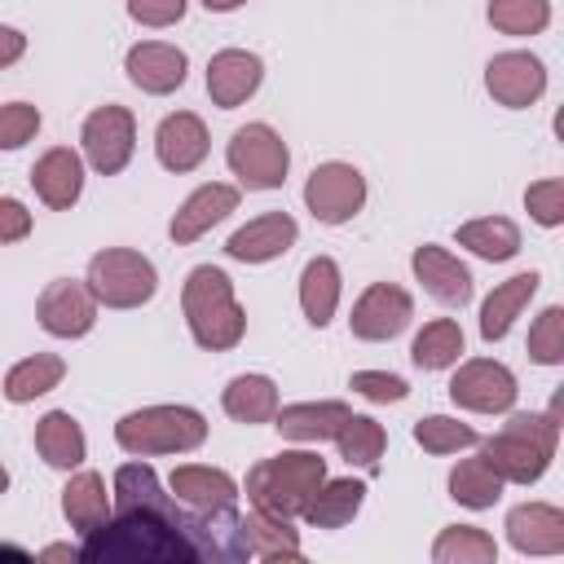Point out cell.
Returning <instances> with one entry per match:
<instances>
[{
	"label": "cell",
	"instance_id": "6da1fadb",
	"mask_svg": "<svg viewBox=\"0 0 564 564\" xmlns=\"http://www.w3.org/2000/svg\"><path fill=\"white\" fill-rule=\"evenodd\" d=\"M181 313H185V326H189L194 344L207 348V352H229L247 335V313L234 295V282L216 264L189 269L185 286H181Z\"/></svg>",
	"mask_w": 564,
	"mask_h": 564
},
{
	"label": "cell",
	"instance_id": "7a4b0ae2",
	"mask_svg": "<svg viewBox=\"0 0 564 564\" xmlns=\"http://www.w3.org/2000/svg\"><path fill=\"white\" fill-rule=\"evenodd\" d=\"M485 463L502 476V485H533L546 476L555 445H560V419L555 414H511L502 432L476 441Z\"/></svg>",
	"mask_w": 564,
	"mask_h": 564
},
{
	"label": "cell",
	"instance_id": "3957f363",
	"mask_svg": "<svg viewBox=\"0 0 564 564\" xmlns=\"http://www.w3.org/2000/svg\"><path fill=\"white\" fill-rule=\"evenodd\" d=\"M322 480H326V458L317 449H282L273 458H260L247 471V502L256 511L295 520V516H304V507Z\"/></svg>",
	"mask_w": 564,
	"mask_h": 564
},
{
	"label": "cell",
	"instance_id": "277c9868",
	"mask_svg": "<svg viewBox=\"0 0 564 564\" xmlns=\"http://www.w3.org/2000/svg\"><path fill=\"white\" fill-rule=\"evenodd\" d=\"M207 441V419L194 405H141L115 423V445L132 458L189 454Z\"/></svg>",
	"mask_w": 564,
	"mask_h": 564
},
{
	"label": "cell",
	"instance_id": "5b68a950",
	"mask_svg": "<svg viewBox=\"0 0 564 564\" xmlns=\"http://www.w3.org/2000/svg\"><path fill=\"white\" fill-rule=\"evenodd\" d=\"M88 291L106 308H141L159 291V269L132 247H106L88 260Z\"/></svg>",
	"mask_w": 564,
	"mask_h": 564
},
{
	"label": "cell",
	"instance_id": "8992f818",
	"mask_svg": "<svg viewBox=\"0 0 564 564\" xmlns=\"http://www.w3.org/2000/svg\"><path fill=\"white\" fill-rule=\"evenodd\" d=\"M225 163L247 189H282L286 167H291V150L269 123H242L229 137Z\"/></svg>",
	"mask_w": 564,
	"mask_h": 564
},
{
	"label": "cell",
	"instance_id": "52a82bcc",
	"mask_svg": "<svg viewBox=\"0 0 564 564\" xmlns=\"http://www.w3.org/2000/svg\"><path fill=\"white\" fill-rule=\"evenodd\" d=\"M79 145H84V159L93 172L101 176H119L137 150V119L128 106H97L84 128H79Z\"/></svg>",
	"mask_w": 564,
	"mask_h": 564
},
{
	"label": "cell",
	"instance_id": "ba28073f",
	"mask_svg": "<svg viewBox=\"0 0 564 564\" xmlns=\"http://www.w3.org/2000/svg\"><path fill=\"white\" fill-rule=\"evenodd\" d=\"M304 207L322 225H348L366 207V176L344 159L317 163L304 181Z\"/></svg>",
	"mask_w": 564,
	"mask_h": 564
},
{
	"label": "cell",
	"instance_id": "9c48e42d",
	"mask_svg": "<svg viewBox=\"0 0 564 564\" xmlns=\"http://www.w3.org/2000/svg\"><path fill=\"white\" fill-rule=\"evenodd\" d=\"M516 397H520L516 375L494 357H471L449 379V401L471 414H507L516 405Z\"/></svg>",
	"mask_w": 564,
	"mask_h": 564
},
{
	"label": "cell",
	"instance_id": "30bf717a",
	"mask_svg": "<svg viewBox=\"0 0 564 564\" xmlns=\"http://www.w3.org/2000/svg\"><path fill=\"white\" fill-rule=\"evenodd\" d=\"M35 317L53 339H79L97 326V295L79 278H53L35 300Z\"/></svg>",
	"mask_w": 564,
	"mask_h": 564
},
{
	"label": "cell",
	"instance_id": "8fae6325",
	"mask_svg": "<svg viewBox=\"0 0 564 564\" xmlns=\"http://www.w3.org/2000/svg\"><path fill=\"white\" fill-rule=\"evenodd\" d=\"M410 317H414V300H410L405 286H397V282H370L357 295V304L348 313V326H352L357 339L383 344V339H397L410 326Z\"/></svg>",
	"mask_w": 564,
	"mask_h": 564
},
{
	"label": "cell",
	"instance_id": "7c38bea8",
	"mask_svg": "<svg viewBox=\"0 0 564 564\" xmlns=\"http://www.w3.org/2000/svg\"><path fill=\"white\" fill-rule=\"evenodd\" d=\"M485 88L498 106L507 110H524L533 106L542 93H546V66L542 57H533L529 48H507V53H494L489 66H485Z\"/></svg>",
	"mask_w": 564,
	"mask_h": 564
},
{
	"label": "cell",
	"instance_id": "4fadbf2b",
	"mask_svg": "<svg viewBox=\"0 0 564 564\" xmlns=\"http://www.w3.org/2000/svg\"><path fill=\"white\" fill-rule=\"evenodd\" d=\"M295 238H300L295 216H286V212H264V216H256V220H247L242 229L229 234L225 256L238 260V264H269V260L286 256V251L295 247Z\"/></svg>",
	"mask_w": 564,
	"mask_h": 564
},
{
	"label": "cell",
	"instance_id": "5bb4252c",
	"mask_svg": "<svg viewBox=\"0 0 564 564\" xmlns=\"http://www.w3.org/2000/svg\"><path fill=\"white\" fill-rule=\"evenodd\" d=\"M229 212H238V185L207 181V185H198V189L172 212V220H167V238H172L176 247H189V242H198L212 225H220Z\"/></svg>",
	"mask_w": 564,
	"mask_h": 564
},
{
	"label": "cell",
	"instance_id": "9a60e30c",
	"mask_svg": "<svg viewBox=\"0 0 564 564\" xmlns=\"http://www.w3.org/2000/svg\"><path fill=\"white\" fill-rule=\"evenodd\" d=\"M123 70L128 79L150 93V97H167L185 84L189 75V57L176 48V44H163V40H145V44H132L128 57H123Z\"/></svg>",
	"mask_w": 564,
	"mask_h": 564
},
{
	"label": "cell",
	"instance_id": "2e32d148",
	"mask_svg": "<svg viewBox=\"0 0 564 564\" xmlns=\"http://www.w3.org/2000/svg\"><path fill=\"white\" fill-rule=\"evenodd\" d=\"M410 269H414V278L423 282V291H427L432 300H441V304H449V308H467V304H471V291H476V286H471V269H467L454 251L423 242V247H414Z\"/></svg>",
	"mask_w": 564,
	"mask_h": 564
},
{
	"label": "cell",
	"instance_id": "e0dca14e",
	"mask_svg": "<svg viewBox=\"0 0 564 564\" xmlns=\"http://www.w3.org/2000/svg\"><path fill=\"white\" fill-rule=\"evenodd\" d=\"M260 79H264V62L256 53H247V48H220L207 62V97L220 110L242 106L260 88Z\"/></svg>",
	"mask_w": 564,
	"mask_h": 564
},
{
	"label": "cell",
	"instance_id": "ac0fdd59",
	"mask_svg": "<svg viewBox=\"0 0 564 564\" xmlns=\"http://www.w3.org/2000/svg\"><path fill=\"white\" fill-rule=\"evenodd\" d=\"M212 150V137H207V123L194 115V110H176L159 123L154 132V154L167 172H194Z\"/></svg>",
	"mask_w": 564,
	"mask_h": 564
},
{
	"label": "cell",
	"instance_id": "d6986e66",
	"mask_svg": "<svg viewBox=\"0 0 564 564\" xmlns=\"http://www.w3.org/2000/svg\"><path fill=\"white\" fill-rule=\"evenodd\" d=\"M31 185H35V194H40L44 207L70 212L79 203V194H84V159L70 145H53V150H44L35 159Z\"/></svg>",
	"mask_w": 564,
	"mask_h": 564
},
{
	"label": "cell",
	"instance_id": "ffe728a7",
	"mask_svg": "<svg viewBox=\"0 0 564 564\" xmlns=\"http://www.w3.org/2000/svg\"><path fill=\"white\" fill-rule=\"evenodd\" d=\"M507 542L520 555H560L564 551V511L551 502H520L507 511Z\"/></svg>",
	"mask_w": 564,
	"mask_h": 564
},
{
	"label": "cell",
	"instance_id": "44dd1931",
	"mask_svg": "<svg viewBox=\"0 0 564 564\" xmlns=\"http://www.w3.org/2000/svg\"><path fill=\"white\" fill-rule=\"evenodd\" d=\"M234 551H238V560H304L300 533L291 529V520L269 516V511L238 516Z\"/></svg>",
	"mask_w": 564,
	"mask_h": 564
},
{
	"label": "cell",
	"instance_id": "7402d4cb",
	"mask_svg": "<svg viewBox=\"0 0 564 564\" xmlns=\"http://www.w3.org/2000/svg\"><path fill=\"white\" fill-rule=\"evenodd\" d=\"M172 498L189 511H229L238 502V480L207 463H181L167 480Z\"/></svg>",
	"mask_w": 564,
	"mask_h": 564
},
{
	"label": "cell",
	"instance_id": "603a6c76",
	"mask_svg": "<svg viewBox=\"0 0 564 564\" xmlns=\"http://www.w3.org/2000/svg\"><path fill=\"white\" fill-rule=\"evenodd\" d=\"M538 286H542V273H516V278H507V282H498L489 295H485V304H480V339L485 344H498V339H507V330L516 326V317L529 308V300L538 295Z\"/></svg>",
	"mask_w": 564,
	"mask_h": 564
},
{
	"label": "cell",
	"instance_id": "cb8c5ba5",
	"mask_svg": "<svg viewBox=\"0 0 564 564\" xmlns=\"http://www.w3.org/2000/svg\"><path fill=\"white\" fill-rule=\"evenodd\" d=\"M352 410L344 401H295V405H278L273 414V427L286 436V441H300V445H317V441H335V432L344 427Z\"/></svg>",
	"mask_w": 564,
	"mask_h": 564
},
{
	"label": "cell",
	"instance_id": "d4e9b609",
	"mask_svg": "<svg viewBox=\"0 0 564 564\" xmlns=\"http://www.w3.org/2000/svg\"><path fill=\"white\" fill-rule=\"evenodd\" d=\"M62 516L75 533H93L115 516V502L106 494V480L97 471H75L62 485Z\"/></svg>",
	"mask_w": 564,
	"mask_h": 564
},
{
	"label": "cell",
	"instance_id": "484cf974",
	"mask_svg": "<svg viewBox=\"0 0 564 564\" xmlns=\"http://www.w3.org/2000/svg\"><path fill=\"white\" fill-rule=\"evenodd\" d=\"M35 449L48 467L57 471H75L84 458H88V441H84V427L66 414V410H48L40 423H35Z\"/></svg>",
	"mask_w": 564,
	"mask_h": 564
},
{
	"label": "cell",
	"instance_id": "4316f807",
	"mask_svg": "<svg viewBox=\"0 0 564 564\" xmlns=\"http://www.w3.org/2000/svg\"><path fill=\"white\" fill-rule=\"evenodd\" d=\"M220 405L234 423H273L278 414V383L269 375H234L220 392Z\"/></svg>",
	"mask_w": 564,
	"mask_h": 564
},
{
	"label": "cell",
	"instance_id": "83f0119b",
	"mask_svg": "<svg viewBox=\"0 0 564 564\" xmlns=\"http://www.w3.org/2000/svg\"><path fill=\"white\" fill-rule=\"evenodd\" d=\"M339 264L330 256H313L300 273V308L308 317V326H330L335 308H339Z\"/></svg>",
	"mask_w": 564,
	"mask_h": 564
},
{
	"label": "cell",
	"instance_id": "f1b7e54d",
	"mask_svg": "<svg viewBox=\"0 0 564 564\" xmlns=\"http://www.w3.org/2000/svg\"><path fill=\"white\" fill-rule=\"evenodd\" d=\"M62 379H66V361L57 352H31V357H22V361L9 366V375H4V401L26 405V401L53 392Z\"/></svg>",
	"mask_w": 564,
	"mask_h": 564
},
{
	"label": "cell",
	"instance_id": "f546056e",
	"mask_svg": "<svg viewBox=\"0 0 564 564\" xmlns=\"http://www.w3.org/2000/svg\"><path fill=\"white\" fill-rule=\"evenodd\" d=\"M361 502H366V485H361V480H352V476H344V480H322L317 494H313L308 507H304V520H308L313 529H344V524L361 511Z\"/></svg>",
	"mask_w": 564,
	"mask_h": 564
},
{
	"label": "cell",
	"instance_id": "4dcf8cb0",
	"mask_svg": "<svg viewBox=\"0 0 564 564\" xmlns=\"http://www.w3.org/2000/svg\"><path fill=\"white\" fill-rule=\"evenodd\" d=\"M458 247H467L471 256L489 260V264H502L520 251V225L507 220V216H480V220H467L458 225Z\"/></svg>",
	"mask_w": 564,
	"mask_h": 564
},
{
	"label": "cell",
	"instance_id": "1f68e13d",
	"mask_svg": "<svg viewBox=\"0 0 564 564\" xmlns=\"http://www.w3.org/2000/svg\"><path fill=\"white\" fill-rule=\"evenodd\" d=\"M463 326L454 322V317H432V322H423V330L414 335V344H410V361L419 366V370H449V366H458V357H463Z\"/></svg>",
	"mask_w": 564,
	"mask_h": 564
},
{
	"label": "cell",
	"instance_id": "d6a6232c",
	"mask_svg": "<svg viewBox=\"0 0 564 564\" xmlns=\"http://www.w3.org/2000/svg\"><path fill=\"white\" fill-rule=\"evenodd\" d=\"M449 498L471 507V511H489L502 498V476L485 463V454L476 458H458L449 471Z\"/></svg>",
	"mask_w": 564,
	"mask_h": 564
},
{
	"label": "cell",
	"instance_id": "836d02e7",
	"mask_svg": "<svg viewBox=\"0 0 564 564\" xmlns=\"http://www.w3.org/2000/svg\"><path fill=\"white\" fill-rule=\"evenodd\" d=\"M335 445H339V458H344L348 467L375 471L379 458H383V449H388V432H383V423H375L370 414H348L344 427L335 432Z\"/></svg>",
	"mask_w": 564,
	"mask_h": 564
},
{
	"label": "cell",
	"instance_id": "e575fe53",
	"mask_svg": "<svg viewBox=\"0 0 564 564\" xmlns=\"http://www.w3.org/2000/svg\"><path fill=\"white\" fill-rule=\"evenodd\" d=\"M432 560L436 564H494L498 542L476 524H445L432 542Z\"/></svg>",
	"mask_w": 564,
	"mask_h": 564
},
{
	"label": "cell",
	"instance_id": "d590c367",
	"mask_svg": "<svg viewBox=\"0 0 564 564\" xmlns=\"http://www.w3.org/2000/svg\"><path fill=\"white\" fill-rule=\"evenodd\" d=\"M485 18L502 35H538L551 22V0H489Z\"/></svg>",
	"mask_w": 564,
	"mask_h": 564
},
{
	"label": "cell",
	"instance_id": "8d00e7d4",
	"mask_svg": "<svg viewBox=\"0 0 564 564\" xmlns=\"http://www.w3.org/2000/svg\"><path fill=\"white\" fill-rule=\"evenodd\" d=\"M414 441L427 449V454H458V449H471L480 441V432L471 423H458L449 414H427L414 423Z\"/></svg>",
	"mask_w": 564,
	"mask_h": 564
},
{
	"label": "cell",
	"instance_id": "74e56055",
	"mask_svg": "<svg viewBox=\"0 0 564 564\" xmlns=\"http://www.w3.org/2000/svg\"><path fill=\"white\" fill-rule=\"evenodd\" d=\"M529 357L538 366H560L564 361V308L560 304H551V308H542L533 317V326H529Z\"/></svg>",
	"mask_w": 564,
	"mask_h": 564
},
{
	"label": "cell",
	"instance_id": "f35d334b",
	"mask_svg": "<svg viewBox=\"0 0 564 564\" xmlns=\"http://www.w3.org/2000/svg\"><path fill=\"white\" fill-rule=\"evenodd\" d=\"M524 207H529V216H533L542 229L564 225V181H560V176L533 181V185L524 189Z\"/></svg>",
	"mask_w": 564,
	"mask_h": 564
},
{
	"label": "cell",
	"instance_id": "ab89813d",
	"mask_svg": "<svg viewBox=\"0 0 564 564\" xmlns=\"http://www.w3.org/2000/svg\"><path fill=\"white\" fill-rule=\"evenodd\" d=\"M40 132V106L31 101H9L0 106V150H18Z\"/></svg>",
	"mask_w": 564,
	"mask_h": 564
},
{
	"label": "cell",
	"instance_id": "60d3db41",
	"mask_svg": "<svg viewBox=\"0 0 564 564\" xmlns=\"http://www.w3.org/2000/svg\"><path fill=\"white\" fill-rule=\"evenodd\" d=\"M348 388L375 405H388V401H405L410 397V383L401 375H388V370H352Z\"/></svg>",
	"mask_w": 564,
	"mask_h": 564
},
{
	"label": "cell",
	"instance_id": "b9f144b4",
	"mask_svg": "<svg viewBox=\"0 0 564 564\" xmlns=\"http://www.w3.org/2000/svg\"><path fill=\"white\" fill-rule=\"evenodd\" d=\"M128 18L141 26H172L185 18V0H128Z\"/></svg>",
	"mask_w": 564,
	"mask_h": 564
},
{
	"label": "cell",
	"instance_id": "7bdbcfd3",
	"mask_svg": "<svg viewBox=\"0 0 564 564\" xmlns=\"http://www.w3.org/2000/svg\"><path fill=\"white\" fill-rule=\"evenodd\" d=\"M26 234H31V212H26V203H18V198H0V247L22 242Z\"/></svg>",
	"mask_w": 564,
	"mask_h": 564
},
{
	"label": "cell",
	"instance_id": "ee69618b",
	"mask_svg": "<svg viewBox=\"0 0 564 564\" xmlns=\"http://www.w3.org/2000/svg\"><path fill=\"white\" fill-rule=\"evenodd\" d=\"M22 53H26V35H22L18 26H4V22H0V70L13 66Z\"/></svg>",
	"mask_w": 564,
	"mask_h": 564
},
{
	"label": "cell",
	"instance_id": "f6af8a7d",
	"mask_svg": "<svg viewBox=\"0 0 564 564\" xmlns=\"http://www.w3.org/2000/svg\"><path fill=\"white\" fill-rule=\"evenodd\" d=\"M40 560H79V546H44Z\"/></svg>",
	"mask_w": 564,
	"mask_h": 564
},
{
	"label": "cell",
	"instance_id": "bcb514c9",
	"mask_svg": "<svg viewBox=\"0 0 564 564\" xmlns=\"http://www.w3.org/2000/svg\"><path fill=\"white\" fill-rule=\"evenodd\" d=\"M238 4H247V0H203L207 13H229V9H238Z\"/></svg>",
	"mask_w": 564,
	"mask_h": 564
},
{
	"label": "cell",
	"instance_id": "7dc6e473",
	"mask_svg": "<svg viewBox=\"0 0 564 564\" xmlns=\"http://www.w3.org/2000/svg\"><path fill=\"white\" fill-rule=\"evenodd\" d=\"M0 560H31V551H22V546H9V542H0Z\"/></svg>",
	"mask_w": 564,
	"mask_h": 564
},
{
	"label": "cell",
	"instance_id": "c3c4849f",
	"mask_svg": "<svg viewBox=\"0 0 564 564\" xmlns=\"http://www.w3.org/2000/svg\"><path fill=\"white\" fill-rule=\"evenodd\" d=\"M4 489H9V467L0 463V494H4Z\"/></svg>",
	"mask_w": 564,
	"mask_h": 564
}]
</instances>
